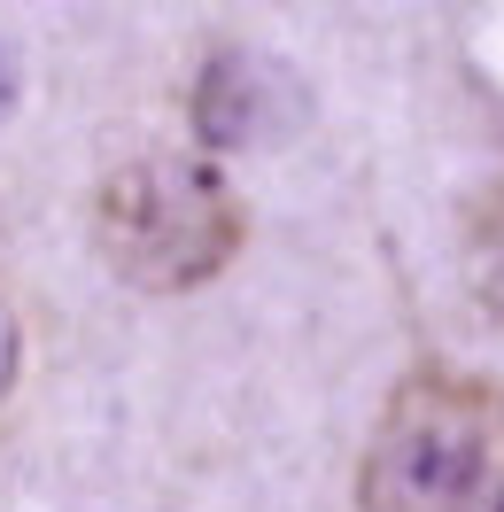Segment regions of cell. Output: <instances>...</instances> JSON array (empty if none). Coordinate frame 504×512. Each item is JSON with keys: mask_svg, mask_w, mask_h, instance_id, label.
I'll return each mask as SVG.
<instances>
[{"mask_svg": "<svg viewBox=\"0 0 504 512\" xmlns=\"http://www.w3.org/2000/svg\"><path fill=\"white\" fill-rule=\"evenodd\" d=\"M458 256H466L473 303L504 326V179H497V187H481L466 202V241H458Z\"/></svg>", "mask_w": 504, "mask_h": 512, "instance_id": "cell-4", "label": "cell"}, {"mask_svg": "<svg viewBox=\"0 0 504 512\" xmlns=\"http://www.w3.org/2000/svg\"><path fill=\"white\" fill-rule=\"evenodd\" d=\"M187 109H194V140L202 148H256V140H272V70L256 63L249 47H218L210 63L194 70V94H187Z\"/></svg>", "mask_w": 504, "mask_h": 512, "instance_id": "cell-3", "label": "cell"}, {"mask_svg": "<svg viewBox=\"0 0 504 512\" xmlns=\"http://www.w3.org/2000/svg\"><path fill=\"white\" fill-rule=\"evenodd\" d=\"M16 373H24V326H16L8 295H0V404L16 396Z\"/></svg>", "mask_w": 504, "mask_h": 512, "instance_id": "cell-5", "label": "cell"}, {"mask_svg": "<svg viewBox=\"0 0 504 512\" xmlns=\"http://www.w3.org/2000/svg\"><path fill=\"white\" fill-rule=\"evenodd\" d=\"M249 241V210L210 156L148 148L94 187V249L140 295L210 288Z\"/></svg>", "mask_w": 504, "mask_h": 512, "instance_id": "cell-2", "label": "cell"}, {"mask_svg": "<svg viewBox=\"0 0 504 512\" xmlns=\"http://www.w3.org/2000/svg\"><path fill=\"white\" fill-rule=\"evenodd\" d=\"M357 512H504V381L411 365L365 435Z\"/></svg>", "mask_w": 504, "mask_h": 512, "instance_id": "cell-1", "label": "cell"}, {"mask_svg": "<svg viewBox=\"0 0 504 512\" xmlns=\"http://www.w3.org/2000/svg\"><path fill=\"white\" fill-rule=\"evenodd\" d=\"M16 109V63H8V47H0V117Z\"/></svg>", "mask_w": 504, "mask_h": 512, "instance_id": "cell-6", "label": "cell"}]
</instances>
